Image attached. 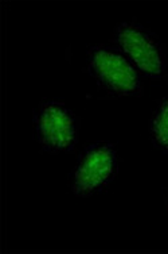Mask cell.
Segmentation results:
<instances>
[{"mask_svg":"<svg viewBox=\"0 0 168 254\" xmlns=\"http://www.w3.org/2000/svg\"><path fill=\"white\" fill-rule=\"evenodd\" d=\"M111 44L121 50L141 77L155 84L168 83L167 48L158 34L136 18L115 26Z\"/></svg>","mask_w":168,"mask_h":254,"instance_id":"1","label":"cell"},{"mask_svg":"<svg viewBox=\"0 0 168 254\" xmlns=\"http://www.w3.org/2000/svg\"><path fill=\"white\" fill-rule=\"evenodd\" d=\"M85 70L108 98H140L144 93V78L111 42L89 46Z\"/></svg>","mask_w":168,"mask_h":254,"instance_id":"2","label":"cell"},{"mask_svg":"<svg viewBox=\"0 0 168 254\" xmlns=\"http://www.w3.org/2000/svg\"><path fill=\"white\" fill-rule=\"evenodd\" d=\"M35 141L41 152L58 156L76 150L80 139V118L66 103L42 99L33 113Z\"/></svg>","mask_w":168,"mask_h":254,"instance_id":"3","label":"cell"},{"mask_svg":"<svg viewBox=\"0 0 168 254\" xmlns=\"http://www.w3.org/2000/svg\"><path fill=\"white\" fill-rule=\"evenodd\" d=\"M120 156L115 143L98 141L82 149L69 176L73 196L89 199L109 188L119 173Z\"/></svg>","mask_w":168,"mask_h":254,"instance_id":"4","label":"cell"},{"mask_svg":"<svg viewBox=\"0 0 168 254\" xmlns=\"http://www.w3.org/2000/svg\"><path fill=\"white\" fill-rule=\"evenodd\" d=\"M148 137L159 153L168 156V96L158 100L151 113Z\"/></svg>","mask_w":168,"mask_h":254,"instance_id":"5","label":"cell"},{"mask_svg":"<svg viewBox=\"0 0 168 254\" xmlns=\"http://www.w3.org/2000/svg\"><path fill=\"white\" fill-rule=\"evenodd\" d=\"M163 201H164V207H166V211H167V215H168V187H164L163 188Z\"/></svg>","mask_w":168,"mask_h":254,"instance_id":"6","label":"cell"}]
</instances>
